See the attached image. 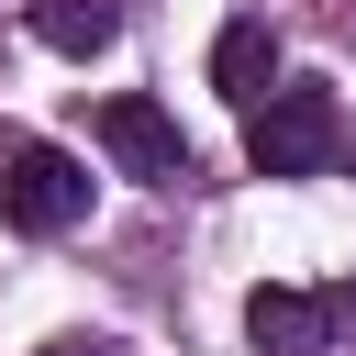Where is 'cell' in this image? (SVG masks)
Masks as SVG:
<instances>
[{"label": "cell", "mask_w": 356, "mask_h": 356, "mask_svg": "<svg viewBox=\"0 0 356 356\" xmlns=\"http://www.w3.org/2000/svg\"><path fill=\"white\" fill-rule=\"evenodd\" d=\"M100 156H111L122 178H145V189H178V178H189V134H178V111L145 100V89L100 100Z\"/></svg>", "instance_id": "cell-4"}, {"label": "cell", "mask_w": 356, "mask_h": 356, "mask_svg": "<svg viewBox=\"0 0 356 356\" xmlns=\"http://www.w3.org/2000/svg\"><path fill=\"white\" fill-rule=\"evenodd\" d=\"M334 334H356V278H334V289L267 278V289L245 300V345H256V356H334Z\"/></svg>", "instance_id": "cell-3"}, {"label": "cell", "mask_w": 356, "mask_h": 356, "mask_svg": "<svg viewBox=\"0 0 356 356\" xmlns=\"http://www.w3.org/2000/svg\"><path fill=\"white\" fill-rule=\"evenodd\" d=\"M78 211H89V167H78L67 145L0 122V222H11V234H67Z\"/></svg>", "instance_id": "cell-2"}, {"label": "cell", "mask_w": 356, "mask_h": 356, "mask_svg": "<svg viewBox=\"0 0 356 356\" xmlns=\"http://www.w3.org/2000/svg\"><path fill=\"white\" fill-rule=\"evenodd\" d=\"M211 89H222L234 111H256V100L278 89V33H267V22H222V33H211Z\"/></svg>", "instance_id": "cell-5"}, {"label": "cell", "mask_w": 356, "mask_h": 356, "mask_svg": "<svg viewBox=\"0 0 356 356\" xmlns=\"http://www.w3.org/2000/svg\"><path fill=\"white\" fill-rule=\"evenodd\" d=\"M245 167H256V178H323V167H345V111H334V89H312V78L267 89V100L245 111Z\"/></svg>", "instance_id": "cell-1"}, {"label": "cell", "mask_w": 356, "mask_h": 356, "mask_svg": "<svg viewBox=\"0 0 356 356\" xmlns=\"http://www.w3.org/2000/svg\"><path fill=\"white\" fill-rule=\"evenodd\" d=\"M33 356H134V345H111V334H44Z\"/></svg>", "instance_id": "cell-7"}, {"label": "cell", "mask_w": 356, "mask_h": 356, "mask_svg": "<svg viewBox=\"0 0 356 356\" xmlns=\"http://www.w3.org/2000/svg\"><path fill=\"white\" fill-rule=\"evenodd\" d=\"M122 33V0H33V44H56V56H100Z\"/></svg>", "instance_id": "cell-6"}]
</instances>
